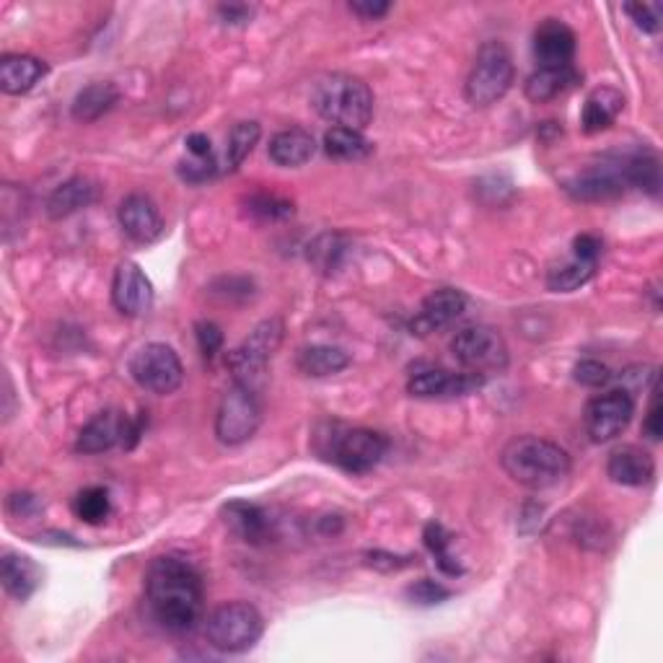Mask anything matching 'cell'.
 Returning <instances> with one entry per match:
<instances>
[{"mask_svg": "<svg viewBox=\"0 0 663 663\" xmlns=\"http://www.w3.org/2000/svg\"><path fill=\"white\" fill-rule=\"evenodd\" d=\"M389 9L392 6L384 3V0H353V3H350V11L357 13L361 19H374V21L386 17Z\"/></svg>", "mask_w": 663, "mask_h": 663, "instance_id": "cell-43", "label": "cell"}, {"mask_svg": "<svg viewBox=\"0 0 663 663\" xmlns=\"http://www.w3.org/2000/svg\"><path fill=\"white\" fill-rule=\"evenodd\" d=\"M576 55V34L560 19H545L534 32V57L539 68H560L573 65Z\"/></svg>", "mask_w": 663, "mask_h": 663, "instance_id": "cell-17", "label": "cell"}, {"mask_svg": "<svg viewBox=\"0 0 663 663\" xmlns=\"http://www.w3.org/2000/svg\"><path fill=\"white\" fill-rule=\"evenodd\" d=\"M596 272V263H586V259L570 257L565 263L555 265L553 270L547 272V288L555 290V293H570L580 286H586L588 280L594 278Z\"/></svg>", "mask_w": 663, "mask_h": 663, "instance_id": "cell-30", "label": "cell"}, {"mask_svg": "<svg viewBox=\"0 0 663 663\" xmlns=\"http://www.w3.org/2000/svg\"><path fill=\"white\" fill-rule=\"evenodd\" d=\"M342 255H345V242L340 234H322L309 244V263H314L324 272L334 270Z\"/></svg>", "mask_w": 663, "mask_h": 663, "instance_id": "cell-35", "label": "cell"}, {"mask_svg": "<svg viewBox=\"0 0 663 663\" xmlns=\"http://www.w3.org/2000/svg\"><path fill=\"white\" fill-rule=\"evenodd\" d=\"M73 511H76V516L81 521H86V524H101V521L107 518L111 511L109 493L104 488L81 490V493L76 495V501H73Z\"/></svg>", "mask_w": 663, "mask_h": 663, "instance_id": "cell-34", "label": "cell"}, {"mask_svg": "<svg viewBox=\"0 0 663 663\" xmlns=\"http://www.w3.org/2000/svg\"><path fill=\"white\" fill-rule=\"evenodd\" d=\"M119 228L125 231V236L132 238L136 244H153L156 238L163 234V218L159 207L148 195H128L119 203L117 211Z\"/></svg>", "mask_w": 663, "mask_h": 663, "instance_id": "cell-16", "label": "cell"}, {"mask_svg": "<svg viewBox=\"0 0 663 663\" xmlns=\"http://www.w3.org/2000/svg\"><path fill=\"white\" fill-rule=\"evenodd\" d=\"M263 423V407L249 384L234 382L223 394L218 415H215V436L223 446H242L257 434Z\"/></svg>", "mask_w": 663, "mask_h": 663, "instance_id": "cell-8", "label": "cell"}, {"mask_svg": "<svg viewBox=\"0 0 663 663\" xmlns=\"http://www.w3.org/2000/svg\"><path fill=\"white\" fill-rule=\"evenodd\" d=\"M513 76V57L503 42H488L477 52L472 71L467 78V101L472 107H490L501 101L511 92Z\"/></svg>", "mask_w": 663, "mask_h": 663, "instance_id": "cell-6", "label": "cell"}, {"mask_svg": "<svg viewBox=\"0 0 663 663\" xmlns=\"http://www.w3.org/2000/svg\"><path fill=\"white\" fill-rule=\"evenodd\" d=\"M96 200V184L84 177H73L63 182L47 197V215L52 221H63L68 215L84 211Z\"/></svg>", "mask_w": 663, "mask_h": 663, "instance_id": "cell-25", "label": "cell"}, {"mask_svg": "<svg viewBox=\"0 0 663 663\" xmlns=\"http://www.w3.org/2000/svg\"><path fill=\"white\" fill-rule=\"evenodd\" d=\"M195 334H197V345H200V350H203L205 357H215L221 353L223 332H221L218 324L205 322V319H203V322L195 324Z\"/></svg>", "mask_w": 663, "mask_h": 663, "instance_id": "cell-40", "label": "cell"}, {"mask_svg": "<svg viewBox=\"0 0 663 663\" xmlns=\"http://www.w3.org/2000/svg\"><path fill=\"white\" fill-rule=\"evenodd\" d=\"M130 374L146 392L174 394L184 382V368L174 347L163 345V342H148L132 355Z\"/></svg>", "mask_w": 663, "mask_h": 663, "instance_id": "cell-9", "label": "cell"}, {"mask_svg": "<svg viewBox=\"0 0 663 663\" xmlns=\"http://www.w3.org/2000/svg\"><path fill=\"white\" fill-rule=\"evenodd\" d=\"M573 376H576V382L580 386H588V389H601V386H607L614 378L609 366H605L601 361H591V357H588V361H580L576 371H573Z\"/></svg>", "mask_w": 663, "mask_h": 663, "instance_id": "cell-37", "label": "cell"}, {"mask_svg": "<svg viewBox=\"0 0 663 663\" xmlns=\"http://www.w3.org/2000/svg\"><path fill=\"white\" fill-rule=\"evenodd\" d=\"M601 255V242L599 236L594 234H580L576 236V242H573V257L586 259V263H596Z\"/></svg>", "mask_w": 663, "mask_h": 663, "instance_id": "cell-42", "label": "cell"}, {"mask_svg": "<svg viewBox=\"0 0 663 663\" xmlns=\"http://www.w3.org/2000/svg\"><path fill=\"white\" fill-rule=\"evenodd\" d=\"M609 480L624 488H643L651 485L655 477V461L648 451L638 446H622L609 453L607 461Z\"/></svg>", "mask_w": 663, "mask_h": 663, "instance_id": "cell-19", "label": "cell"}, {"mask_svg": "<svg viewBox=\"0 0 663 663\" xmlns=\"http://www.w3.org/2000/svg\"><path fill=\"white\" fill-rule=\"evenodd\" d=\"M501 464L516 485L528 490H549L560 485L570 474L573 461L563 446L547 441V438L521 436L505 446Z\"/></svg>", "mask_w": 663, "mask_h": 663, "instance_id": "cell-2", "label": "cell"}, {"mask_svg": "<svg viewBox=\"0 0 663 663\" xmlns=\"http://www.w3.org/2000/svg\"><path fill=\"white\" fill-rule=\"evenodd\" d=\"M624 177H628V188H638L655 195L661 184L659 159L648 151L624 156Z\"/></svg>", "mask_w": 663, "mask_h": 663, "instance_id": "cell-31", "label": "cell"}, {"mask_svg": "<svg viewBox=\"0 0 663 663\" xmlns=\"http://www.w3.org/2000/svg\"><path fill=\"white\" fill-rule=\"evenodd\" d=\"M635 415V399L628 389H614L588 402L586 407V434L594 443L614 441L624 434Z\"/></svg>", "mask_w": 663, "mask_h": 663, "instance_id": "cell-12", "label": "cell"}, {"mask_svg": "<svg viewBox=\"0 0 663 663\" xmlns=\"http://www.w3.org/2000/svg\"><path fill=\"white\" fill-rule=\"evenodd\" d=\"M317 153V140L309 130L303 128H288L280 130L278 136H272L270 146H267V156L272 163H278L282 169H296L303 167L314 159Z\"/></svg>", "mask_w": 663, "mask_h": 663, "instance_id": "cell-21", "label": "cell"}, {"mask_svg": "<svg viewBox=\"0 0 663 663\" xmlns=\"http://www.w3.org/2000/svg\"><path fill=\"white\" fill-rule=\"evenodd\" d=\"M407 596L413 599V605H420V607H434V605H441V601H446L451 596L449 588H443L441 584H436V580H417L415 586L407 588Z\"/></svg>", "mask_w": 663, "mask_h": 663, "instance_id": "cell-38", "label": "cell"}, {"mask_svg": "<svg viewBox=\"0 0 663 663\" xmlns=\"http://www.w3.org/2000/svg\"><path fill=\"white\" fill-rule=\"evenodd\" d=\"M111 303L122 317H143L153 303V286L138 263H119L111 278Z\"/></svg>", "mask_w": 663, "mask_h": 663, "instance_id": "cell-13", "label": "cell"}, {"mask_svg": "<svg viewBox=\"0 0 663 663\" xmlns=\"http://www.w3.org/2000/svg\"><path fill=\"white\" fill-rule=\"evenodd\" d=\"M47 76V63L34 55H3L0 60V88L9 96L29 94Z\"/></svg>", "mask_w": 663, "mask_h": 663, "instance_id": "cell-20", "label": "cell"}, {"mask_svg": "<svg viewBox=\"0 0 663 663\" xmlns=\"http://www.w3.org/2000/svg\"><path fill=\"white\" fill-rule=\"evenodd\" d=\"M215 161L213 159H192L188 163H179V174L182 179H188L192 184L207 182V179L215 177Z\"/></svg>", "mask_w": 663, "mask_h": 663, "instance_id": "cell-41", "label": "cell"}, {"mask_svg": "<svg viewBox=\"0 0 663 663\" xmlns=\"http://www.w3.org/2000/svg\"><path fill=\"white\" fill-rule=\"evenodd\" d=\"M319 451L327 461L350 474H368L382 464L386 451H389V441L376 430L330 423L319 430Z\"/></svg>", "mask_w": 663, "mask_h": 663, "instance_id": "cell-4", "label": "cell"}, {"mask_svg": "<svg viewBox=\"0 0 663 663\" xmlns=\"http://www.w3.org/2000/svg\"><path fill=\"white\" fill-rule=\"evenodd\" d=\"M467 309V296L457 288H438L423 301L420 311H417L409 330L415 334H430L449 327L453 319L461 317V311Z\"/></svg>", "mask_w": 663, "mask_h": 663, "instance_id": "cell-18", "label": "cell"}, {"mask_svg": "<svg viewBox=\"0 0 663 663\" xmlns=\"http://www.w3.org/2000/svg\"><path fill=\"white\" fill-rule=\"evenodd\" d=\"M119 101V92L115 84L109 81H96V84L86 86L84 92H78L76 99H73L71 115L76 122H96L101 119L107 111L115 109V104Z\"/></svg>", "mask_w": 663, "mask_h": 663, "instance_id": "cell-27", "label": "cell"}, {"mask_svg": "<svg viewBox=\"0 0 663 663\" xmlns=\"http://www.w3.org/2000/svg\"><path fill=\"white\" fill-rule=\"evenodd\" d=\"M296 363L301 374L324 378L345 371L350 366V355L342 347H334V345H309L298 350Z\"/></svg>", "mask_w": 663, "mask_h": 663, "instance_id": "cell-28", "label": "cell"}, {"mask_svg": "<svg viewBox=\"0 0 663 663\" xmlns=\"http://www.w3.org/2000/svg\"><path fill=\"white\" fill-rule=\"evenodd\" d=\"M221 516L231 532L242 536L244 542H252V545H259V542L267 539V532H270L267 513L255 503L231 501L221 509Z\"/></svg>", "mask_w": 663, "mask_h": 663, "instance_id": "cell-24", "label": "cell"}, {"mask_svg": "<svg viewBox=\"0 0 663 663\" xmlns=\"http://www.w3.org/2000/svg\"><path fill=\"white\" fill-rule=\"evenodd\" d=\"M282 334H286V324H282V319L278 317L265 319V322H259L255 330H252L249 338L228 355V368L234 371L236 382L249 384V378L265 374L267 363L278 353Z\"/></svg>", "mask_w": 663, "mask_h": 663, "instance_id": "cell-10", "label": "cell"}, {"mask_svg": "<svg viewBox=\"0 0 663 663\" xmlns=\"http://www.w3.org/2000/svg\"><path fill=\"white\" fill-rule=\"evenodd\" d=\"M247 207L252 215H257V218H265V221H280V218H288V215H293V203H288V200H280L275 195L249 197Z\"/></svg>", "mask_w": 663, "mask_h": 663, "instance_id": "cell-36", "label": "cell"}, {"mask_svg": "<svg viewBox=\"0 0 663 663\" xmlns=\"http://www.w3.org/2000/svg\"><path fill=\"white\" fill-rule=\"evenodd\" d=\"M263 138V128L259 122H238L234 125L228 136V148H226V169L234 171L247 161V156L255 151V146Z\"/></svg>", "mask_w": 663, "mask_h": 663, "instance_id": "cell-32", "label": "cell"}, {"mask_svg": "<svg viewBox=\"0 0 663 663\" xmlns=\"http://www.w3.org/2000/svg\"><path fill=\"white\" fill-rule=\"evenodd\" d=\"M184 146H188L192 159H213L211 138L203 136V132H192V136H188V140H184Z\"/></svg>", "mask_w": 663, "mask_h": 663, "instance_id": "cell-46", "label": "cell"}, {"mask_svg": "<svg viewBox=\"0 0 663 663\" xmlns=\"http://www.w3.org/2000/svg\"><path fill=\"white\" fill-rule=\"evenodd\" d=\"M485 376L480 374H453V371L446 368H428L415 374L407 382V392L413 397L420 399H434V397H464V394H472L482 386Z\"/></svg>", "mask_w": 663, "mask_h": 663, "instance_id": "cell-15", "label": "cell"}, {"mask_svg": "<svg viewBox=\"0 0 663 663\" xmlns=\"http://www.w3.org/2000/svg\"><path fill=\"white\" fill-rule=\"evenodd\" d=\"M265 620L249 601H228L213 609L205 622V635L215 651L244 653L263 638Z\"/></svg>", "mask_w": 663, "mask_h": 663, "instance_id": "cell-5", "label": "cell"}, {"mask_svg": "<svg viewBox=\"0 0 663 663\" xmlns=\"http://www.w3.org/2000/svg\"><path fill=\"white\" fill-rule=\"evenodd\" d=\"M324 153L334 161H363L374 153V143L361 130L332 128L324 132Z\"/></svg>", "mask_w": 663, "mask_h": 663, "instance_id": "cell-29", "label": "cell"}, {"mask_svg": "<svg viewBox=\"0 0 663 663\" xmlns=\"http://www.w3.org/2000/svg\"><path fill=\"white\" fill-rule=\"evenodd\" d=\"M451 353L469 374H501L509 368V345L493 327L477 324L457 332L451 340Z\"/></svg>", "mask_w": 663, "mask_h": 663, "instance_id": "cell-7", "label": "cell"}, {"mask_svg": "<svg viewBox=\"0 0 663 663\" xmlns=\"http://www.w3.org/2000/svg\"><path fill=\"white\" fill-rule=\"evenodd\" d=\"M624 13L635 21L638 29H643V32L653 34L661 29V3H628L624 6Z\"/></svg>", "mask_w": 663, "mask_h": 663, "instance_id": "cell-39", "label": "cell"}, {"mask_svg": "<svg viewBox=\"0 0 663 663\" xmlns=\"http://www.w3.org/2000/svg\"><path fill=\"white\" fill-rule=\"evenodd\" d=\"M423 539H426V547L434 553L438 568H441L446 576H461L464 568L453 560V555L449 553L451 547V534L446 532L443 524H438V521H430L426 526V534H423Z\"/></svg>", "mask_w": 663, "mask_h": 663, "instance_id": "cell-33", "label": "cell"}, {"mask_svg": "<svg viewBox=\"0 0 663 663\" xmlns=\"http://www.w3.org/2000/svg\"><path fill=\"white\" fill-rule=\"evenodd\" d=\"M643 430L651 441H661V399H659V392H655V386H653V402L651 407H648Z\"/></svg>", "mask_w": 663, "mask_h": 663, "instance_id": "cell-44", "label": "cell"}, {"mask_svg": "<svg viewBox=\"0 0 663 663\" xmlns=\"http://www.w3.org/2000/svg\"><path fill=\"white\" fill-rule=\"evenodd\" d=\"M146 417L130 420L128 415L119 413V409H104L92 420L86 423V428L78 434L76 451L78 453H104L115 446H125L132 449L138 443L140 434H143Z\"/></svg>", "mask_w": 663, "mask_h": 663, "instance_id": "cell-11", "label": "cell"}, {"mask_svg": "<svg viewBox=\"0 0 663 663\" xmlns=\"http://www.w3.org/2000/svg\"><path fill=\"white\" fill-rule=\"evenodd\" d=\"M624 109V96L612 86H601L591 92L586 104L584 115H580V128L586 136H596V132H605L614 125V119L620 117Z\"/></svg>", "mask_w": 663, "mask_h": 663, "instance_id": "cell-23", "label": "cell"}, {"mask_svg": "<svg viewBox=\"0 0 663 663\" xmlns=\"http://www.w3.org/2000/svg\"><path fill=\"white\" fill-rule=\"evenodd\" d=\"M311 104L334 128L363 130L374 117V92L363 78L350 73H330L319 78Z\"/></svg>", "mask_w": 663, "mask_h": 663, "instance_id": "cell-3", "label": "cell"}, {"mask_svg": "<svg viewBox=\"0 0 663 663\" xmlns=\"http://www.w3.org/2000/svg\"><path fill=\"white\" fill-rule=\"evenodd\" d=\"M252 13H255V9L252 6H218V17L223 19V24H231V26H242L247 24V21L252 19Z\"/></svg>", "mask_w": 663, "mask_h": 663, "instance_id": "cell-45", "label": "cell"}, {"mask_svg": "<svg viewBox=\"0 0 663 663\" xmlns=\"http://www.w3.org/2000/svg\"><path fill=\"white\" fill-rule=\"evenodd\" d=\"M628 188V177H624V159L617 161H601L591 167L584 174L570 179L565 184V190L570 192L576 200L584 203H599V200H612L622 195Z\"/></svg>", "mask_w": 663, "mask_h": 663, "instance_id": "cell-14", "label": "cell"}, {"mask_svg": "<svg viewBox=\"0 0 663 663\" xmlns=\"http://www.w3.org/2000/svg\"><path fill=\"white\" fill-rule=\"evenodd\" d=\"M146 599L163 630L184 635L203 622L205 586L200 573L179 557H156L146 573Z\"/></svg>", "mask_w": 663, "mask_h": 663, "instance_id": "cell-1", "label": "cell"}, {"mask_svg": "<svg viewBox=\"0 0 663 663\" xmlns=\"http://www.w3.org/2000/svg\"><path fill=\"white\" fill-rule=\"evenodd\" d=\"M0 578H3V588L13 599L26 601L36 591V586H40L42 573L32 563V557L6 553L3 563H0Z\"/></svg>", "mask_w": 663, "mask_h": 663, "instance_id": "cell-26", "label": "cell"}, {"mask_svg": "<svg viewBox=\"0 0 663 663\" xmlns=\"http://www.w3.org/2000/svg\"><path fill=\"white\" fill-rule=\"evenodd\" d=\"M580 84V73L573 65H560V68H539L526 78L524 94L528 101L547 104L560 99L570 88Z\"/></svg>", "mask_w": 663, "mask_h": 663, "instance_id": "cell-22", "label": "cell"}]
</instances>
